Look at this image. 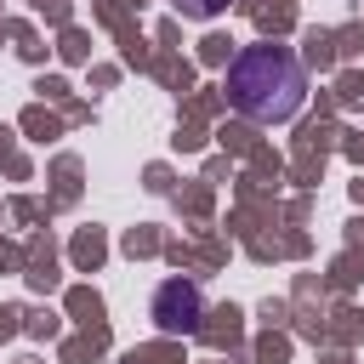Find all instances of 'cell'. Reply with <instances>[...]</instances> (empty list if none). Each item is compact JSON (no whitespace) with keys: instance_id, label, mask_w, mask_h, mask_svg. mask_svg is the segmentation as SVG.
I'll return each mask as SVG.
<instances>
[{"instance_id":"obj_3","label":"cell","mask_w":364,"mask_h":364,"mask_svg":"<svg viewBox=\"0 0 364 364\" xmlns=\"http://www.w3.org/2000/svg\"><path fill=\"white\" fill-rule=\"evenodd\" d=\"M176 6H182L188 17H216V11L228 6V0H176Z\"/></svg>"},{"instance_id":"obj_2","label":"cell","mask_w":364,"mask_h":364,"mask_svg":"<svg viewBox=\"0 0 364 364\" xmlns=\"http://www.w3.org/2000/svg\"><path fill=\"white\" fill-rule=\"evenodd\" d=\"M199 284H188V279H171V284H159V296H154V318H159V330H193L199 324Z\"/></svg>"},{"instance_id":"obj_1","label":"cell","mask_w":364,"mask_h":364,"mask_svg":"<svg viewBox=\"0 0 364 364\" xmlns=\"http://www.w3.org/2000/svg\"><path fill=\"white\" fill-rule=\"evenodd\" d=\"M301 97H307V74L290 46H245L228 63V102L256 125L290 119L301 108Z\"/></svg>"}]
</instances>
